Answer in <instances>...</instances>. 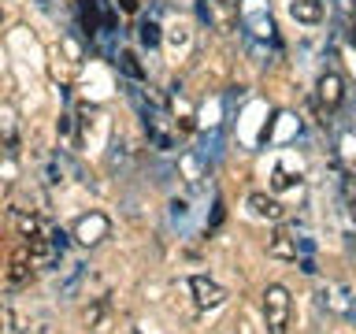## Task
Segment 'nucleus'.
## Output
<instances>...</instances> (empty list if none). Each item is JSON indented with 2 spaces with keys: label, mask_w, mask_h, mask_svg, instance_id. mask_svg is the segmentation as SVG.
Returning <instances> with one entry per match:
<instances>
[{
  "label": "nucleus",
  "mask_w": 356,
  "mask_h": 334,
  "mask_svg": "<svg viewBox=\"0 0 356 334\" xmlns=\"http://www.w3.org/2000/svg\"><path fill=\"white\" fill-rule=\"evenodd\" d=\"M341 193H345V208H349V216H356V171L345 175L341 182Z\"/></svg>",
  "instance_id": "obj_13"
},
{
  "label": "nucleus",
  "mask_w": 356,
  "mask_h": 334,
  "mask_svg": "<svg viewBox=\"0 0 356 334\" xmlns=\"http://www.w3.org/2000/svg\"><path fill=\"white\" fill-rule=\"evenodd\" d=\"M353 319H356V297H353Z\"/></svg>",
  "instance_id": "obj_16"
},
{
  "label": "nucleus",
  "mask_w": 356,
  "mask_h": 334,
  "mask_svg": "<svg viewBox=\"0 0 356 334\" xmlns=\"http://www.w3.org/2000/svg\"><path fill=\"white\" fill-rule=\"evenodd\" d=\"M289 15L305 26H319L323 22V0H289Z\"/></svg>",
  "instance_id": "obj_7"
},
{
  "label": "nucleus",
  "mask_w": 356,
  "mask_h": 334,
  "mask_svg": "<svg viewBox=\"0 0 356 334\" xmlns=\"http://www.w3.org/2000/svg\"><path fill=\"white\" fill-rule=\"evenodd\" d=\"M30 260H33V256H30V245H22V249H15V256H11V271H8V278H11L15 286L30 275Z\"/></svg>",
  "instance_id": "obj_9"
},
{
  "label": "nucleus",
  "mask_w": 356,
  "mask_h": 334,
  "mask_svg": "<svg viewBox=\"0 0 356 334\" xmlns=\"http://www.w3.org/2000/svg\"><path fill=\"white\" fill-rule=\"evenodd\" d=\"M245 205H249V212L256 219H271V223H278L286 216V208L278 205L275 197H267V193H249V200H245Z\"/></svg>",
  "instance_id": "obj_6"
},
{
  "label": "nucleus",
  "mask_w": 356,
  "mask_h": 334,
  "mask_svg": "<svg viewBox=\"0 0 356 334\" xmlns=\"http://www.w3.org/2000/svg\"><path fill=\"white\" fill-rule=\"evenodd\" d=\"M189 289H193V301L200 308H219L222 301H227V289H222L216 278H208V275H193L189 278Z\"/></svg>",
  "instance_id": "obj_4"
},
{
  "label": "nucleus",
  "mask_w": 356,
  "mask_h": 334,
  "mask_svg": "<svg viewBox=\"0 0 356 334\" xmlns=\"http://www.w3.org/2000/svg\"><path fill=\"white\" fill-rule=\"evenodd\" d=\"M134 334H145V331H134Z\"/></svg>",
  "instance_id": "obj_17"
},
{
  "label": "nucleus",
  "mask_w": 356,
  "mask_h": 334,
  "mask_svg": "<svg viewBox=\"0 0 356 334\" xmlns=\"http://www.w3.org/2000/svg\"><path fill=\"white\" fill-rule=\"evenodd\" d=\"M316 100L327 111H338L341 108V100H345V82H341V74L338 71H323L319 74V82H316Z\"/></svg>",
  "instance_id": "obj_3"
},
{
  "label": "nucleus",
  "mask_w": 356,
  "mask_h": 334,
  "mask_svg": "<svg viewBox=\"0 0 356 334\" xmlns=\"http://www.w3.org/2000/svg\"><path fill=\"white\" fill-rule=\"evenodd\" d=\"M216 4V11H219V26L227 30V26H234V11H238V0H211Z\"/></svg>",
  "instance_id": "obj_12"
},
{
  "label": "nucleus",
  "mask_w": 356,
  "mask_h": 334,
  "mask_svg": "<svg viewBox=\"0 0 356 334\" xmlns=\"http://www.w3.org/2000/svg\"><path fill=\"white\" fill-rule=\"evenodd\" d=\"M145 130H149V141L156 145V149H175L178 134L171 127V111L163 108V100L152 97V108L145 111Z\"/></svg>",
  "instance_id": "obj_2"
},
{
  "label": "nucleus",
  "mask_w": 356,
  "mask_h": 334,
  "mask_svg": "<svg viewBox=\"0 0 356 334\" xmlns=\"http://www.w3.org/2000/svg\"><path fill=\"white\" fill-rule=\"evenodd\" d=\"M119 71L127 78H134V82H145V67L138 63V56H134V52H119Z\"/></svg>",
  "instance_id": "obj_10"
},
{
  "label": "nucleus",
  "mask_w": 356,
  "mask_h": 334,
  "mask_svg": "<svg viewBox=\"0 0 356 334\" xmlns=\"http://www.w3.org/2000/svg\"><path fill=\"white\" fill-rule=\"evenodd\" d=\"M108 230H111V223H108V216H100V212H93V216H82V219L74 223V238L82 241V245L104 241Z\"/></svg>",
  "instance_id": "obj_5"
},
{
  "label": "nucleus",
  "mask_w": 356,
  "mask_h": 334,
  "mask_svg": "<svg viewBox=\"0 0 356 334\" xmlns=\"http://www.w3.org/2000/svg\"><path fill=\"white\" fill-rule=\"evenodd\" d=\"M4 316H8V312H4V308H0V331H4Z\"/></svg>",
  "instance_id": "obj_15"
},
{
  "label": "nucleus",
  "mask_w": 356,
  "mask_h": 334,
  "mask_svg": "<svg viewBox=\"0 0 356 334\" xmlns=\"http://www.w3.org/2000/svg\"><path fill=\"white\" fill-rule=\"evenodd\" d=\"M115 4H119V11H127V15L138 11V0H115Z\"/></svg>",
  "instance_id": "obj_14"
},
{
  "label": "nucleus",
  "mask_w": 356,
  "mask_h": 334,
  "mask_svg": "<svg viewBox=\"0 0 356 334\" xmlns=\"http://www.w3.org/2000/svg\"><path fill=\"white\" fill-rule=\"evenodd\" d=\"M138 38H141L145 49H156V45H160V22H156V19H141Z\"/></svg>",
  "instance_id": "obj_11"
},
{
  "label": "nucleus",
  "mask_w": 356,
  "mask_h": 334,
  "mask_svg": "<svg viewBox=\"0 0 356 334\" xmlns=\"http://www.w3.org/2000/svg\"><path fill=\"white\" fill-rule=\"evenodd\" d=\"M267 253L275 256V260H297V238L289 230H275V238L267 241Z\"/></svg>",
  "instance_id": "obj_8"
},
{
  "label": "nucleus",
  "mask_w": 356,
  "mask_h": 334,
  "mask_svg": "<svg viewBox=\"0 0 356 334\" xmlns=\"http://www.w3.org/2000/svg\"><path fill=\"white\" fill-rule=\"evenodd\" d=\"M289 316H293V301L282 283H271L264 289V319L267 334H289Z\"/></svg>",
  "instance_id": "obj_1"
}]
</instances>
